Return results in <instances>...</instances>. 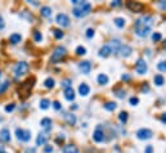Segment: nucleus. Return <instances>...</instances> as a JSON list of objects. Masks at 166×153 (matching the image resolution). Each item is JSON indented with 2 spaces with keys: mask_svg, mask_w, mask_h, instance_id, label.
Returning <instances> with one entry per match:
<instances>
[{
  "mask_svg": "<svg viewBox=\"0 0 166 153\" xmlns=\"http://www.w3.org/2000/svg\"><path fill=\"white\" fill-rule=\"evenodd\" d=\"M153 18L151 16H142L135 21L134 25V32L139 37H145L152 30Z\"/></svg>",
  "mask_w": 166,
  "mask_h": 153,
  "instance_id": "f257e3e1",
  "label": "nucleus"
},
{
  "mask_svg": "<svg viewBox=\"0 0 166 153\" xmlns=\"http://www.w3.org/2000/svg\"><path fill=\"white\" fill-rule=\"evenodd\" d=\"M35 85V77H30L27 78L26 81H23V82L21 84V86H19L18 89V96L21 99H26L30 96V94H31V90L32 88H34Z\"/></svg>",
  "mask_w": 166,
  "mask_h": 153,
  "instance_id": "f03ea898",
  "label": "nucleus"
},
{
  "mask_svg": "<svg viewBox=\"0 0 166 153\" xmlns=\"http://www.w3.org/2000/svg\"><path fill=\"white\" fill-rule=\"evenodd\" d=\"M91 11V4L88 3V1H83V3H79L77 7H75L72 11V14L75 17H77V18H81V17H85L88 16L89 13H90Z\"/></svg>",
  "mask_w": 166,
  "mask_h": 153,
  "instance_id": "7ed1b4c3",
  "label": "nucleus"
},
{
  "mask_svg": "<svg viewBox=\"0 0 166 153\" xmlns=\"http://www.w3.org/2000/svg\"><path fill=\"white\" fill-rule=\"evenodd\" d=\"M66 55H67V52H66L65 48L57 47L54 49V52L52 53V58H50V61H52L53 63H57V62H59V61H62Z\"/></svg>",
  "mask_w": 166,
  "mask_h": 153,
  "instance_id": "20e7f679",
  "label": "nucleus"
},
{
  "mask_svg": "<svg viewBox=\"0 0 166 153\" xmlns=\"http://www.w3.org/2000/svg\"><path fill=\"white\" fill-rule=\"evenodd\" d=\"M27 71H29V63L25 62V61L18 62L16 65V67H14V73H16V76L25 75V73H27Z\"/></svg>",
  "mask_w": 166,
  "mask_h": 153,
  "instance_id": "39448f33",
  "label": "nucleus"
},
{
  "mask_svg": "<svg viewBox=\"0 0 166 153\" xmlns=\"http://www.w3.org/2000/svg\"><path fill=\"white\" fill-rule=\"evenodd\" d=\"M16 136L18 140H21V142H29L30 139H31V132L29 131V130H23V129H17L16 130Z\"/></svg>",
  "mask_w": 166,
  "mask_h": 153,
  "instance_id": "423d86ee",
  "label": "nucleus"
},
{
  "mask_svg": "<svg viewBox=\"0 0 166 153\" xmlns=\"http://www.w3.org/2000/svg\"><path fill=\"white\" fill-rule=\"evenodd\" d=\"M147 70H148V66H147V63H145V61L143 59V58H139V59L137 61V63H135V71H137V73L144 75V73L147 72Z\"/></svg>",
  "mask_w": 166,
  "mask_h": 153,
  "instance_id": "0eeeda50",
  "label": "nucleus"
},
{
  "mask_svg": "<svg viewBox=\"0 0 166 153\" xmlns=\"http://www.w3.org/2000/svg\"><path fill=\"white\" fill-rule=\"evenodd\" d=\"M153 135V132L151 131L149 129H145V127H143V129H139L137 131V138L140 140H148L151 139Z\"/></svg>",
  "mask_w": 166,
  "mask_h": 153,
  "instance_id": "6e6552de",
  "label": "nucleus"
},
{
  "mask_svg": "<svg viewBox=\"0 0 166 153\" xmlns=\"http://www.w3.org/2000/svg\"><path fill=\"white\" fill-rule=\"evenodd\" d=\"M126 7H127V9H130V11L134 12V13H140V12L144 9V5L138 3V1H127Z\"/></svg>",
  "mask_w": 166,
  "mask_h": 153,
  "instance_id": "1a4fd4ad",
  "label": "nucleus"
},
{
  "mask_svg": "<svg viewBox=\"0 0 166 153\" xmlns=\"http://www.w3.org/2000/svg\"><path fill=\"white\" fill-rule=\"evenodd\" d=\"M55 22H57L59 26H62V27H68V26H70V18H68L67 14H65V13L57 14Z\"/></svg>",
  "mask_w": 166,
  "mask_h": 153,
  "instance_id": "9d476101",
  "label": "nucleus"
},
{
  "mask_svg": "<svg viewBox=\"0 0 166 153\" xmlns=\"http://www.w3.org/2000/svg\"><path fill=\"white\" fill-rule=\"evenodd\" d=\"M93 139H94V142H97V143H101L104 140V132L101 127H97L95 131L93 132Z\"/></svg>",
  "mask_w": 166,
  "mask_h": 153,
  "instance_id": "9b49d317",
  "label": "nucleus"
},
{
  "mask_svg": "<svg viewBox=\"0 0 166 153\" xmlns=\"http://www.w3.org/2000/svg\"><path fill=\"white\" fill-rule=\"evenodd\" d=\"M111 54H112V50H111V48H109L108 44L103 45V47L99 49V52H98V55L101 58H107L108 55H111Z\"/></svg>",
  "mask_w": 166,
  "mask_h": 153,
  "instance_id": "f8f14e48",
  "label": "nucleus"
},
{
  "mask_svg": "<svg viewBox=\"0 0 166 153\" xmlns=\"http://www.w3.org/2000/svg\"><path fill=\"white\" fill-rule=\"evenodd\" d=\"M79 67H80V70L83 71L84 75H89V73H90L91 65H90V62H88V61H83V62H80L79 63Z\"/></svg>",
  "mask_w": 166,
  "mask_h": 153,
  "instance_id": "ddd939ff",
  "label": "nucleus"
},
{
  "mask_svg": "<svg viewBox=\"0 0 166 153\" xmlns=\"http://www.w3.org/2000/svg\"><path fill=\"white\" fill-rule=\"evenodd\" d=\"M119 53H120V55H121V57L127 58V57H130V54L133 53V49H131V47H129V45H121Z\"/></svg>",
  "mask_w": 166,
  "mask_h": 153,
  "instance_id": "4468645a",
  "label": "nucleus"
},
{
  "mask_svg": "<svg viewBox=\"0 0 166 153\" xmlns=\"http://www.w3.org/2000/svg\"><path fill=\"white\" fill-rule=\"evenodd\" d=\"M89 93H90V88H89V85L86 82H81L80 85H79V94H80L81 96H86Z\"/></svg>",
  "mask_w": 166,
  "mask_h": 153,
  "instance_id": "2eb2a0df",
  "label": "nucleus"
},
{
  "mask_svg": "<svg viewBox=\"0 0 166 153\" xmlns=\"http://www.w3.org/2000/svg\"><path fill=\"white\" fill-rule=\"evenodd\" d=\"M11 140V132L8 129H1L0 130V142L7 143Z\"/></svg>",
  "mask_w": 166,
  "mask_h": 153,
  "instance_id": "dca6fc26",
  "label": "nucleus"
},
{
  "mask_svg": "<svg viewBox=\"0 0 166 153\" xmlns=\"http://www.w3.org/2000/svg\"><path fill=\"white\" fill-rule=\"evenodd\" d=\"M109 48H111V50H112V53H119V50H120V48H121V43H120V40H117V39H115V40H112L111 43H109Z\"/></svg>",
  "mask_w": 166,
  "mask_h": 153,
  "instance_id": "f3484780",
  "label": "nucleus"
},
{
  "mask_svg": "<svg viewBox=\"0 0 166 153\" xmlns=\"http://www.w3.org/2000/svg\"><path fill=\"white\" fill-rule=\"evenodd\" d=\"M65 120H66V122H67L68 125H71V126H73V125L76 124V121H77V118H76V116L73 113H66L65 114Z\"/></svg>",
  "mask_w": 166,
  "mask_h": 153,
  "instance_id": "a211bd4d",
  "label": "nucleus"
},
{
  "mask_svg": "<svg viewBox=\"0 0 166 153\" xmlns=\"http://www.w3.org/2000/svg\"><path fill=\"white\" fill-rule=\"evenodd\" d=\"M65 98L67 99V100H73V99H75V90L72 89V86L65 89Z\"/></svg>",
  "mask_w": 166,
  "mask_h": 153,
  "instance_id": "6ab92c4d",
  "label": "nucleus"
},
{
  "mask_svg": "<svg viewBox=\"0 0 166 153\" xmlns=\"http://www.w3.org/2000/svg\"><path fill=\"white\" fill-rule=\"evenodd\" d=\"M63 153H79V149L73 144H66L63 148Z\"/></svg>",
  "mask_w": 166,
  "mask_h": 153,
  "instance_id": "aec40b11",
  "label": "nucleus"
},
{
  "mask_svg": "<svg viewBox=\"0 0 166 153\" xmlns=\"http://www.w3.org/2000/svg\"><path fill=\"white\" fill-rule=\"evenodd\" d=\"M21 40H22V36L19 34H12L9 36V43L13 45H17L18 43H21Z\"/></svg>",
  "mask_w": 166,
  "mask_h": 153,
  "instance_id": "412c9836",
  "label": "nucleus"
},
{
  "mask_svg": "<svg viewBox=\"0 0 166 153\" xmlns=\"http://www.w3.org/2000/svg\"><path fill=\"white\" fill-rule=\"evenodd\" d=\"M97 81H98L99 85H107L108 84V76L106 73H99L98 77H97Z\"/></svg>",
  "mask_w": 166,
  "mask_h": 153,
  "instance_id": "4be33fe9",
  "label": "nucleus"
},
{
  "mask_svg": "<svg viewBox=\"0 0 166 153\" xmlns=\"http://www.w3.org/2000/svg\"><path fill=\"white\" fill-rule=\"evenodd\" d=\"M153 82H155L156 86H162L165 84V78H163L162 75H155L153 76Z\"/></svg>",
  "mask_w": 166,
  "mask_h": 153,
  "instance_id": "5701e85b",
  "label": "nucleus"
},
{
  "mask_svg": "<svg viewBox=\"0 0 166 153\" xmlns=\"http://www.w3.org/2000/svg\"><path fill=\"white\" fill-rule=\"evenodd\" d=\"M48 140V135L47 134H39L36 138V145H44Z\"/></svg>",
  "mask_w": 166,
  "mask_h": 153,
  "instance_id": "b1692460",
  "label": "nucleus"
},
{
  "mask_svg": "<svg viewBox=\"0 0 166 153\" xmlns=\"http://www.w3.org/2000/svg\"><path fill=\"white\" fill-rule=\"evenodd\" d=\"M40 125H41V127H44L45 130H49L50 126H52V120L45 117V118H43L41 121H40Z\"/></svg>",
  "mask_w": 166,
  "mask_h": 153,
  "instance_id": "393cba45",
  "label": "nucleus"
},
{
  "mask_svg": "<svg viewBox=\"0 0 166 153\" xmlns=\"http://www.w3.org/2000/svg\"><path fill=\"white\" fill-rule=\"evenodd\" d=\"M40 14H41L43 17H49L50 14H52V8H50V7H41Z\"/></svg>",
  "mask_w": 166,
  "mask_h": 153,
  "instance_id": "a878e982",
  "label": "nucleus"
},
{
  "mask_svg": "<svg viewBox=\"0 0 166 153\" xmlns=\"http://www.w3.org/2000/svg\"><path fill=\"white\" fill-rule=\"evenodd\" d=\"M104 108L109 112H113L117 108V104L115 102H107V103H104Z\"/></svg>",
  "mask_w": 166,
  "mask_h": 153,
  "instance_id": "bb28decb",
  "label": "nucleus"
},
{
  "mask_svg": "<svg viewBox=\"0 0 166 153\" xmlns=\"http://www.w3.org/2000/svg\"><path fill=\"white\" fill-rule=\"evenodd\" d=\"M127 118H129V114H127V112H126V111L120 112V114H119V120L122 122V124H126V122H127Z\"/></svg>",
  "mask_w": 166,
  "mask_h": 153,
  "instance_id": "cd10ccee",
  "label": "nucleus"
},
{
  "mask_svg": "<svg viewBox=\"0 0 166 153\" xmlns=\"http://www.w3.org/2000/svg\"><path fill=\"white\" fill-rule=\"evenodd\" d=\"M113 22H115V25H116L119 29H122V27L125 26V19L121 18V17H117V18H115Z\"/></svg>",
  "mask_w": 166,
  "mask_h": 153,
  "instance_id": "c85d7f7f",
  "label": "nucleus"
},
{
  "mask_svg": "<svg viewBox=\"0 0 166 153\" xmlns=\"http://www.w3.org/2000/svg\"><path fill=\"white\" fill-rule=\"evenodd\" d=\"M44 85H45V88H47V89H52V88H54V80H53L52 77H48L47 80L44 81Z\"/></svg>",
  "mask_w": 166,
  "mask_h": 153,
  "instance_id": "c756f323",
  "label": "nucleus"
},
{
  "mask_svg": "<svg viewBox=\"0 0 166 153\" xmlns=\"http://www.w3.org/2000/svg\"><path fill=\"white\" fill-rule=\"evenodd\" d=\"M53 35H54V37L57 40H61L63 36H65L63 32H62V30H58V29H53Z\"/></svg>",
  "mask_w": 166,
  "mask_h": 153,
  "instance_id": "7c9ffc66",
  "label": "nucleus"
},
{
  "mask_svg": "<svg viewBox=\"0 0 166 153\" xmlns=\"http://www.w3.org/2000/svg\"><path fill=\"white\" fill-rule=\"evenodd\" d=\"M49 104H50V102H49V99H41L40 100V108L41 109H48L49 108Z\"/></svg>",
  "mask_w": 166,
  "mask_h": 153,
  "instance_id": "2f4dec72",
  "label": "nucleus"
},
{
  "mask_svg": "<svg viewBox=\"0 0 166 153\" xmlns=\"http://www.w3.org/2000/svg\"><path fill=\"white\" fill-rule=\"evenodd\" d=\"M34 40L36 43H41L43 41V35H41V32L40 31H34Z\"/></svg>",
  "mask_w": 166,
  "mask_h": 153,
  "instance_id": "473e14b6",
  "label": "nucleus"
},
{
  "mask_svg": "<svg viewBox=\"0 0 166 153\" xmlns=\"http://www.w3.org/2000/svg\"><path fill=\"white\" fill-rule=\"evenodd\" d=\"M76 54L77 55H85L86 54V48L83 47V45H79V47L76 48Z\"/></svg>",
  "mask_w": 166,
  "mask_h": 153,
  "instance_id": "72a5a7b5",
  "label": "nucleus"
},
{
  "mask_svg": "<svg viewBox=\"0 0 166 153\" xmlns=\"http://www.w3.org/2000/svg\"><path fill=\"white\" fill-rule=\"evenodd\" d=\"M157 68L161 72H166V61H161L157 63Z\"/></svg>",
  "mask_w": 166,
  "mask_h": 153,
  "instance_id": "f704fd0d",
  "label": "nucleus"
},
{
  "mask_svg": "<svg viewBox=\"0 0 166 153\" xmlns=\"http://www.w3.org/2000/svg\"><path fill=\"white\" fill-rule=\"evenodd\" d=\"M161 39H162V35H161L160 32H153V34H152V40H153L155 43L160 41Z\"/></svg>",
  "mask_w": 166,
  "mask_h": 153,
  "instance_id": "c9c22d12",
  "label": "nucleus"
},
{
  "mask_svg": "<svg viewBox=\"0 0 166 153\" xmlns=\"http://www.w3.org/2000/svg\"><path fill=\"white\" fill-rule=\"evenodd\" d=\"M71 84H72V81H71L70 78H66L65 81H62L61 86H62L63 89H67V88H71Z\"/></svg>",
  "mask_w": 166,
  "mask_h": 153,
  "instance_id": "e433bc0d",
  "label": "nucleus"
},
{
  "mask_svg": "<svg viewBox=\"0 0 166 153\" xmlns=\"http://www.w3.org/2000/svg\"><path fill=\"white\" fill-rule=\"evenodd\" d=\"M115 95L117 96V98H125V90H121V89H117V90H115Z\"/></svg>",
  "mask_w": 166,
  "mask_h": 153,
  "instance_id": "4c0bfd02",
  "label": "nucleus"
},
{
  "mask_svg": "<svg viewBox=\"0 0 166 153\" xmlns=\"http://www.w3.org/2000/svg\"><path fill=\"white\" fill-rule=\"evenodd\" d=\"M129 103H130V106H137V104L139 103V98H138V96H131V98L129 99Z\"/></svg>",
  "mask_w": 166,
  "mask_h": 153,
  "instance_id": "58836bf2",
  "label": "nucleus"
},
{
  "mask_svg": "<svg viewBox=\"0 0 166 153\" xmlns=\"http://www.w3.org/2000/svg\"><path fill=\"white\" fill-rule=\"evenodd\" d=\"M86 37H89V39H91V37L94 36V30L93 29H88L86 30Z\"/></svg>",
  "mask_w": 166,
  "mask_h": 153,
  "instance_id": "ea45409f",
  "label": "nucleus"
},
{
  "mask_svg": "<svg viewBox=\"0 0 166 153\" xmlns=\"http://www.w3.org/2000/svg\"><path fill=\"white\" fill-rule=\"evenodd\" d=\"M14 108H16V104H14V103H11V104H8V106H5V111L7 112H12Z\"/></svg>",
  "mask_w": 166,
  "mask_h": 153,
  "instance_id": "a19ab883",
  "label": "nucleus"
},
{
  "mask_svg": "<svg viewBox=\"0 0 166 153\" xmlns=\"http://www.w3.org/2000/svg\"><path fill=\"white\" fill-rule=\"evenodd\" d=\"M53 107H54V108L57 109V111H59V109L62 108V106H61V103H59V102H57V100H55V102H53Z\"/></svg>",
  "mask_w": 166,
  "mask_h": 153,
  "instance_id": "79ce46f5",
  "label": "nucleus"
},
{
  "mask_svg": "<svg viewBox=\"0 0 166 153\" xmlns=\"http://www.w3.org/2000/svg\"><path fill=\"white\" fill-rule=\"evenodd\" d=\"M8 81H5V82H4L3 84V86H1V88H0V94H1V93H4V91H5V89L7 88H8Z\"/></svg>",
  "mask_w": 166,
  "mask_h": 153,
  "instance_id": "37998d69",
  "label": "nucleus"
},
{
  "mask_svg": "<svg viewBox=\"0 0 166 153\" xmlns=\"http://www.w3.org/2000/svg\"><path fill=\"white\" fill-rule=\"evenodd\" d=\"M144 153H153V147L152 145H147L144 149Z\"/></svg>",
  "mask_w": 166,
  "mask_h": 153,
  "instance_id": "c03bdc74",
  "label": "nucleus"
},
{
  "mask_svg": "<svg viewBox=\"0 0 166 153\" xmlns=\"http://www.w3.org/2000/svg\"><path fill=\"white\" fill-rule=\"evenodd\" d=\"M55 142L59 143V144H62V143L65 142V136H63V135H59V136H58L57 139H55Z\"/></svg>",
  "mask_w": 166,
  "mask_h": 153,
  "instance_id": "a18cd8bd",
  "label": "nucleus"
},
{
  "mask_svg": "<svg viewBox=\"0 0 166 153\" xmlns=\"http://www.w3.org/2000/svg\"><path fill=\"white\" fill-rule=\"evenodd\" d=\"M45 152H47V153H52L53 152V147H52V145H47V147H45Z\"/></svg>",
  "mask_w": 166,
  "mask_h": 153,
  "instance_id": "49530a36",
  "label": "nucleus"
},
{
  "mask_svg": "<svg viewBox=\"0 0 166 153\" xmlns=\"http://www.w3.org/2000/svg\"><path fill=\"white\" fill-rule=\"evenodd\" d=\"M25 153H36V149H35V148H27V149L25 150Z\"/></svg>",
  "mask_w": 166,
  "mask_h": 153,
  "instance_id": "de8ad7c7",
  "label": "nucleus"
},
{
  "mask_svg": "<svg viewBox=\"0 0 166 153\" xmlns=\"http://www.w3.org/2000/svg\"><path fill=\"white\" fill-rule=\"evenodd\" d=\"M111 5H112V7L121 5V1H120V0H115V1H112V3H111Z\"/></svg>",
  "mask_w": 166,
  "mask_h": 153,
  "instance_id": "09e8293b",
  "label": "nucleus"
},
{
  "mask_svg": "<svg viewBox=\"0 0 166 153\" xmlns=\"http://www.w3.org/2000/svg\"><path fill=\"white\" fill-rule=\"evenodd\" d=\"M149 90V88H148V85H147V82L144 84V85L142 86V91H144V93H147V91Z\"/></svg>",
  "mask_w": 166,
  "mask_h": 153,
  "instance_id": "8fccbe9b",
  "label": "nucleus"
},
{
  "mask_svg": "<svg viewBox=\"0 0 166 153\" xmlns=\"http://www.w3.org/2000/svg\"><path fill=\"white\" fill-rule=\"evenodd\" d=\"M121 80L122 81H129L130 80V76L129 75H122L121 76Z\"/></svg>",
  "mask_w": 166,
  "mask_h": 153,
  "instance_id": "3c124183",
  "label": "nucleus"
},
{
  "mask_svg": "<svg viewBox=\"0 0 166 153\" xmlns=\"http://www.w3.org/2000/svg\"><path fill=\"white\" fill-rule=\"evenodd\" d=\"M161 121H162L163 124H166V112H165V113L161 114Z\"/></svg>",
  "mask_w": 166,
  "mask_h": 153,
  "instance_id": "603ef678",
  "label": "nucleus"
},
{
  "mask_svg": "<svg viewBox=\"0 0 166 153\" xmlns=\"http://www.w3.org/2000/svg\"><path fill=\"white\" fill-rule=\"evenodd\" d=\"M4 27V21H3V18L0 17V29H3Z\"/></svg>",
  "mask_w": 166,
  "mask_h": 153,
  "instance_id": "864d4df0",
  "label": "nucleus"
},
{
  "mask_svg": "<svg viewBox=\"0 0 166 153\" xmlns=\"http://www.w3.org/2000/svg\"><path fill=\"white\" fill-rule=\"evenodd\" d=\"M0 153H7V152H5V149H4V148H3V147L0 148Z\"/></svg>",
  "mask_w": 166,
  "mask_h": 153,
  "instance_id": "5fc2aeb1",
  "label": "nucleus"
},
{
  "mask_svg": "<svg viewBox=\"0 0 166 153\" xmlns=\"http://www.w3.org/2000/svg\"><path fill=\"white\" fill-rule=\"evenodd\" d=\"M163 48H165V50H166V40H165V43H163Z\"/></svg>",
  "mask_w": 166,
  "mask_h": 153,
  "instance_id": "6e6d98bb",
  "label": "nucleus"
},
{
  "mask_svg": "<svg viewBox=\"0 0 166 153\" xmlns=\"http://www.w3.org/2000/svg\"><path fill=\"white\" fill-rule=\"evenodd\" d=\"M0 76H1V71H0Z\"/></svg>",
  "mask_w": 166,
  "mask_h": 153,
  "instance_id": "4d7b16f0",
  "label": "nucleus"
}]
</instances>
